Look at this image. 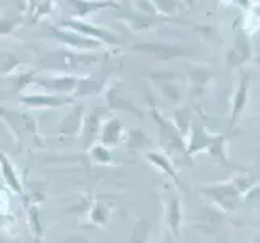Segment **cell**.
Segmentation results:
<instances>
[{"label":"cell","instance_id":"6da1fadb","mask_svg":"<svg viewBox=\"0 0 260 243\" xmlns=\"http://www.w3.org/2000/svg\"><path fill=\"white\" fill-rule=\"evenodd\" d=\"M255 186V183H243V178L239 175H235L225 182H215L201 186V193L207 200L217 206L221 212H231L236 209L241 200L250 193V190Z\"/></svg>","mask_w":260,"mask_h":243},{"label":"cell","instance_id":"7a4b0ae2","mask_svg":"<svg viewBox=\"0 0 260 243\" xmlns=\"http://www.w3.org/2000/svg\"><path fill=\"white\" fill-rule=\"evenodd\" d=\"M187 156L194 157L196 154L205 152L209 157L221 162V164H228V141L223 134L218 133H209L205 127L199 123H192V130L187 137Z\"/></svg>","mask_w":260,"mask_h":243},{"label":"cell","instance_id":"3957f363","mask_svg":"<svg viewBox=\"0 0 260 243\" xmlns=\"http://www.w3.org/2000/svg\"><path fill=\"white\" fill-rule=\"evenodd\" d=\"M181 190L173 183H165L160 190V201H162L164 209V221L167 230L176 238L181 235L183 226V201H181Z\"/></svg>","mask_w":260,"mask_h":243},{"label":"cell","instance_id":"277c9868","mask_svg":"<svg viewBox=\"0 0 260 243\" xmlns=\"http://www.w3.org/2000/svg\"><path fill=\"white\" fill-rule=\"evenodd\" d=\"M152 117H154V120L158 125V140H160V148H162V151L167 152L168 156L181 154L189 159V156H187L186 140L181 137V133L175 127L173 120L165 119V117L155 109L154 104H152Z\"/></svg>","mask_w":260,"mask_h":243},{"label":"cell","instance_id":"5b68a950","mask_svg":"<svg viewBox=\"0 0 260 243\" xmlns=\"http://www.w3.org/2000/svg\"><path fill=\"white\" fill-rule=\"evenodd\" d=\"M144 159L149 162L150 167H154L157 172L162 174L170 183H173L178 188V190H183L184 185H183L181 178H179L173 162L167 152H164V151H147L144 154Z\"/></svg>","mask_w":260,"mask_h":243},{"label":"cell","instance_id":"8992f818","mask_svg":"<svg viewBox=\"0 0 260 243\" xmlns=\"http://www.w3.org/2000/svg\"><path fill=\"white\" fill-rule=\"evenodd\" d=\"M20 102L31 109H53V107H63L73 104V99L70 96H58V94H24L21 96Z\"/></svg>","mask_w":260,"mask_h":243},{"label":"cell","instance_id":"52a82bcc","mask_svg":"<svg viewBox=\"0 0 260 243\" xmlns=\"http://www.w3.org/2000/svg\"><path fill=\"white\" fill-rule=\"evenodd\" d=\"M81 78L73 75H61L57 78H47L38 81V85L42 86L49 94H58V96H68L71 93H76L78 85Z\"/></svg>","mask_w":260,"mask_h":243},{"label":"cell","instance_id":"ba28073f","mask_svg":"<svg viewBox=\"0 0 260 243\" xmlns=\"http://www.w3.org/2000/svg\"><path fill=\"white\" fill-rule=\"evenodd\" d=\"M249 88H250V81L246 75L241 76L238 88L235 94H233V101H231V114H230V128H235V125L241 119V114L244 112L247 101H249Z\"/></svg>","mask_w":260,"mask_h":243},{"label":"cell","instance_id":"9c48e42d","mask_svg":"<svg viewBox=\"0 0 260 243\" xmlns=\"http://www.w3.org/2000/svg\"><path fill=\"white\" fill-rule=\"evenodd\" d=\"M61 26H63V28H71L75 33H79L81 36H86V38L97 39L101 42H107V44H120L121 42L113 33L101 30V28H95V26H91V24L83 23V21L70 20V21H63V23H61Z\"/></svg>","mask_w":260,"mask_h":243},{"label":"cell","instance_id":"30bf717a","mask_svg":"<svg viewBox=\"0 0 260 243\" xmlns=\"http://www.w3.org/2000/svg\"><path fill=\"white\" fill-rule=\"evenodd\" d=\"M123 122L118 119V117H110V119L104 120L102 130H101V138H99V143H102L107 148H113L118 146L120 141L123 140Z\"/></svg>","mask_w":260,"mask_h":243},{"label":"cell","instance_id":"8fae6325","mask_svg":"<svg viewBox=\"0 0 260 243\" xmlns=\"http://www.w3.org/2000/svg\"><path fill=\"white\" fill-rule=\"evenodd\" d=\"M0 160H2V177L5 180V188H8V190L16 193V195L23 196L24 195L23 178H21L20 172H18V169L15 167L13 160L7 154H4V152H2Z\"/></svg>","mask_w":260,"mask_h":243},{"label":"cell","instance_id":"7c38bea8","mask_svg":"<svg viewBox=\"0 0 260 243\" xmlns=\"http://www.w3.org/2000/svg\"><path fill=\"white\" fill-rule=\"evenodd\" d=\"M113 212V206L104 201H94L86 212V218L89 221V226L94 227H104L110 221Z\"/></svg>","mask_w":260,"mask_h":243},{"label":"cell","instance_id":"4fadbf2b","mask_svg":"<svg viewBox=\"0 0 260 243\" xmlns=\"http://www.w3.org/2000/svg\"><path fill=\"white\" fill-rule=\"evenodd\" d=\"M55 38H58L61 42H65L67 46L73 47V49H101L102 42L97 39H89L86 36H79L78 33H67V31H60V30H53Z\"/></svg>","mask_w":260,"mask_h":243},{"label":"cell","instance_id":"5bb4252c","mask_svg":"<svg viewBox=\"0 0 260 243\" xmlns=\"http://www.w3.org/2000/svg\"><path fill=\"white\" fill-rule=\"evenodd\" d=\"M70 2L73 5V13L76 16H86L92 12L104 10V8L116 7V4L110 0H70Z\"/></svg>","mask_w":260,"mask_h":243},{"label":"cell","instance_id":"9a60e30c","mask_svg":"<svg viewBox=\"0 0 260 243\" xmlns=\"http://www.w3.org/2000/svg\"><path fill=\"white\" fill-rule=\"evenodd\" d=\"M81 112H83L81 109H76L65 117V120L60 123V133L61 134H65V137H73V134L83 133L84 119H83Z\"/></svg>","mask_w":260,"mask_h":243},{"label":"cell","instance_id":"2e32d148","mask_svg":"<svg viewBox=\"0 0 260 243\" xmlns=\"http://www.w3.org/2000/svg\"><path fill=\"white\" fill-rule=\"evenodd\" d=\"M172 120L175 123V127L178 128V131L181 133V137L187 141V137H189V133L192 130V123H194L191 111L187 109V107H179V109L175 111Z\"/></svg>","mask_w":260,"mask_h":243},{"label":"cell","instance_id":"e0dca14e","mask_svg":"<svg viewBox=\"0 0 260 243\" xmlns=\"http://www.w3.org/2000/svg\"><path fill=\"white\" fill-rule=\"evenodd\" d=\"M87 151H89V157H91V160L95 166H110L112 164L110 148L104 146L102 143H95V145Z\"/></svg>","mask_w":260,"mask_h":243},{"label":"cell","instance_id":"ac0fdd59","mask_svg":"<svg viewBox=\"0 0 260 243\" xmlns=\"http://www.w3.org/2000/svg\"><path fill=\"white\" fill-rule=\"evenodd\" d=\"M150 233V222L146 219H138L136 224L133 226L131 237L128 243H146Z\"/></svg>","mask_w":260,"mask_h":243},{"label":"cell","instance_id":"d6986e66","mask_svg":"<svg viewBox=\"0 0 260 243\" xmlns=\"http://www.w3.org/2000/svg\"><path fill=\"white\" fill-rule=\"evenodd\" d=\"M109 105L112 107L113 111H128V112H136L141 115L139 109L134 107V104H131L129 101H126L124 97L118 96V89L113 88L110 94H109Z\"/></svg>","mask_w":260,"mask_h":243},{"label":"cell","instance_id":"ffe728a7","mask_svg":"<svg viewBox=\"0 0 260 243\" xmlns=\"http://www.w3.org/2000/svg\"><path fill=\"white\" fill-rule=\"evenodd\" d=\"M124 141H126L128 149H141L147 145V134L142 130H131Z\"/></svg>","mask_w":260,"mask_h":243},{"label":"cell","instance_id":"44dd1931","mask_svg":"<svg viewBox=\"0 0 260 243\" xmlns=\"http://www.w3.org/2000/svg\"><path fill=\"white\" fill-rule=\"evenodd\" d=\"M28 224H29V229L32 232L34 240H39L42 237V226H41V222H39L38 206H34V208H29V211H28Z\"/></svg>","mask_w":260,"mask_h":243},{"label":"cell","instance_id":"7402d4cb","mask_svg":"<svg viewBox=\"0 0 260 243\" xmlns=\"http://www.w3.org/2000/svg\"><path fill=\"white\" fill-rule=\"evenodd\" d=\"M173 238H175V237H173V235H172V233H170L168 230H167V232L164 233V237H162V240H160L158 243H173Z\"/></svg>","mask_w":260,"mask_h":243},{"label":"cell","instance_id":"603a6c76","mask_svg":"<svg viewBox=\"0 0 260 243\" xmlns=\"http://www.w3.org/2000/svg\"><path fill=\"white\" fill-rule=\"evenodd\" d=\"M236 2H238L239 5H243V7H247V2H249V0H236Z\"/></svg>","mask_w":260,"mask_h":243},{"label":"cell","instance_id":"cb8c5ba5","mask_svg":"<svg viewBox=\"0 0 260 243\" xmlns=\"http://www.w3.org/2000/svg\"><path fill=\"white\" fill-rule=\"evenodd\" d=\"M187 4H192V0H187Z\"/></svg>","mask_w":260,"mask_h":243}]
</instances>
